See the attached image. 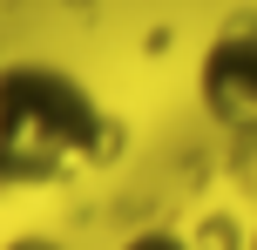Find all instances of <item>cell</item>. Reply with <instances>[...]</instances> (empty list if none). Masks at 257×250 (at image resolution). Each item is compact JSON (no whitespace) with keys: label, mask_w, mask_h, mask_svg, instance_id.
<instances>
[{"label":"cell","mask_w":257,"mask_h":250,"mask_svg":"<svg viewBox=\"0 0 257 250\" xmlns=\"http://www.w3.org/2000/svg\"><path fill=\"white\" fill-rule=\"evenodd\" d=\"M244 250H257V230H250V243H244Z\"/></svg>","instance_id":"obj_4"},{"label":"cell","mask_w":257,"mask_h":250,"mask_svg":"<svg viewBox=\"0 0 257 250\" xmlns=\"http://www.w3.org/2000/svg\"><path fill=\"white\" fill-rule=\"evenodd\" d=\"M196 108L217 135L257 142V21L210 34V48L196 54Z\"/></svg>","instance_id":"obj_2"},{"label":"cell","mask_w":257,"mask_h":250,"mask_svg":"<svg viewBox=\"0 0 257 250\" xmlns=\"http://www.w3.org/2000/svg\"><path fill=\"white\" fill-rule=\"evenodd\" d=\"M122 250H176L169 237H142V243H122Z\"/></svg>","instance_id":"obj_3"},{"label":"cell","mask_w":257,"mask_h":250,"mask_svg":"<svg viewBox=\"0 0 257 250\" xmlns=\"http://www.w3.org/2000/svg\"><path fill=\"white\" fill-rule=\"evenodd\" d=\"M115 122L102 95L61 61L0 68V189H54L108 162Z\"/></svg>","instance_id":"obj_1"}]
</instances>
